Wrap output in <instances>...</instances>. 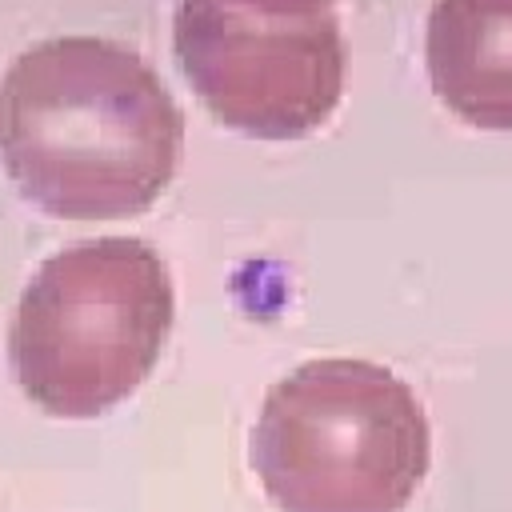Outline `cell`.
Instances as JSON below:
<instances>
[{
  "instance_id": "1",
  "label": "cell",
  "mask_w": 512,
  "mask_h": 512,
  "mask_svg": "<svg viewBox=\"0 0 512 512\" xmlns=\"http://www.w3.org/2000/svg\"><path fill=\"white\" fill-rule=\"evenodd\" d=\"M184 116L160 72L104 36H48L0 76V164L60 220H120L172 184Z\"/></svg>"
},
{
  "instance_id": "2",
  "label": "cell",
  "mask_w": 512,
  "mask_h": 512,
  "mask_svg": "<svg viewBox=\"0 0 512 512\" xmlns=\"http://www.w3.org/2000/svg\"><path fill=\"white\" fill-rule=\"evenodd\" d=\"M172 316V272L148 240H76L44 256L24 284L8 328V364L32 404L88 420L148 380Z\"/></svg>"
},
{
  "instance_id": "3",
  "label": "cell",
  "mask_w": 512,
  "mask_h": 512,
  "mask_svg": "<svg viewBox=\"0 0 512 512\" xmlns=\"http://www.w3.org/2000/svg\"><path fill=\"white\" fill-rule=\"evenodd\" d=\"M280 512H404L432 464L416 392L372 360H308L280 376L248 440Z\"/></svg>"
},
{
  "instance_id": "4",
  "label": "cell",
  "mask_w": 512,
  "mask_h": 512,
  "mask_svg": "<svg viewBox=\"0 0 512 512\" xmlns=\"http://www.w3.org/2000/svg\"><path fill=\"white\" fill-rule=\"evenodd\" d=\"M172 52L200 104L252 140L316 132L344 92L340 0H176Z\"/></svg>"
},
{
  "instance_id": "5",
  "label": "cell",
  "mask_w": 512,
  "mask_h": 512,
  "mask_svg": "<svg viewBox=\"0 0 512 512\" xmlns=\"http://www.w3.org/2000/svg\"><path fill=\"white\" fill-rule=\"evenodd\" d=\"M424 64L460 120L512 132V0H432Z\"/></svg>"
}]
</instances>
